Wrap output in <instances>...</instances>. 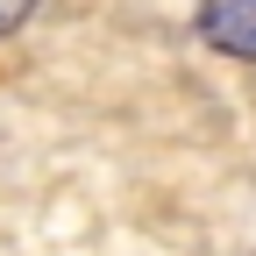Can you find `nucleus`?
<instances>
[{
    "mask_svg": "<svg viewBox=\"0 0 256 256\" xmlns=\"http://www.w3.org/2000/svg\"><path fill=\"white\" fill-rule=\"evenodd\" d=\"M200 28L214 50L256 57V0H200Z\"/></svg>",
    "mask_w": 256,
    "mask_h": 256,
    "instance_id": "f257e3e1",
    "label": "nucleus"
},
{
    "mask_svg": "<svg viewBox=\"0 0 256 256\" xmlns=\"http://www.w3.org/2000/svg\"><path fill=\"white\" fill-rule=\"evenodd\" d=\"M28 14H36V0H0V36H14Z\"/></svg>",
    "mask_w": 256,
    "mask_h": 256,
    "instance_id": "f03ea898",
    "label": "nucleus"
}]
</instances>
